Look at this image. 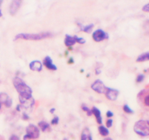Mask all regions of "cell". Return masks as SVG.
Masks as SVG:
<instances>
[{
	"label": "cell",
	"mask_w": 149,
	"mask_h": 140,
	"mask_svg": "<svg viewBox=\"0 0 149 140\" xmlns=\"http://www.w3.org/2000/svg\"><path fill=\"white\" fill-rule=\"evenodd\" d=\"M13 85L19 93V98L24 99H30L32 98V90L20 77H15L13 79Z\"/></svg>",
	"instance_id": "6da1fadb"
},
{
	"label": "cell",
	"mask_w": 149,
	"mask_h": 140,
	"mask_svg": "<svg viewBox=\"0 0 149 140\" xmlns=\"http://www.w3.org/2000/svg\"><path fill=\"white\" fill-rule=\"evenodd\" d=\"M53 37V34L51 32H41V33H21L16 36L15 39H25V40H41Z\"/></svg>",
	"instance_id": "7a4b0ae2"
},
{
	"label": "cell",
	"mask_w": 149,
	"mask_h": 140,
	"mask_svg": "<svg viewBox=\"0 0 149 140\" xmlns=\"http://www.w3.org/2000/svg\"><path fill=\"white\" fill-rule=\"evenodd\" d=\"M134 131L141 137L149 136V120H140L134 126Z\"/></svg>",
	"instance_id": "3957f363"
},
{
	"label": "cell",
	"mask_w": 149,
	"mask_h": 140,
	"mask_svg": "<svg viewBox=\"0 0 149 140\" xmlns=\"http://www.w3.org/2000/svg\"><path fill=\"white\" fill-rule=\"evenodd\" d=\"M40 137V129L34 124H30L26 127V134L24 137V140L35 139Z\"/></svg>",
	"instance_id": "277c9868"
},
{
	"label": "cell",
	"mask_w": 149,
	"mask_h": 140,
	"mask_svg": "<svg viewBox=\"0 0 149 140\" xmlns=\"http://www.w3.org/2000/svg\"><path fill=\"white\" fill-rule=\"evenodd\" d=\"M92 38L95 42L100 43L102 40L108 39L109 38V36H108V34L102 29H97L92 33Z\"/></svg>",
	"instance_id": "5b68a950"
},
{
	"label": "cell",
	"mask_w": 149,
	"mask_h": 140,
	"mask_svg": "<svg viewBox=\"0 0 149 140\" xmlns=\"http://www.w3.org/2000/svg\"><path fill=\"white\" fill-rule=\"evenodd\" d=\"M91 88L92 90H94L95 92L102 94V93H105L108 87L105 86V84L103 83V82L101 80H97L94 81V83L91 85Z\"/></svg>",
	"instance_id": "8992f818"
},
{
	"label": "cell",
	"mask_w": 149,
	"mask_h": 140,
	"mask_svg": "<svg viewBox=\"0 0 149 140\" xmlns=\"http://www.w3.org/2000/svg\"><path fill=\"white\" fill-rule=\"evenodd\" d=\"M105 94L108 100H110V101H116V100H117L118 96L119 95V91L116 89L108 88Z\"/></svg>",
	"instance_id": "52a82bcc"
},
{
	"label": "cell",
	"mask_w": 149,
	"mask_h": 140,
	"mask_svg": "<svg viewBox=\"0 0 149 140\" xmlns=\"http://www.w3.org/2000/svg\"><path fill=\"white\" fill-rule=\"evenodd\" d=\"M43 65L45 66L46 68L49 70H52V71H56L57 70V66H56L55 64L53 62L52 58L50 56L47 55L44 58V60H43Z\"/></svg>",
	"instance_id": "ba28073f"
},
{
	"label": "cell",
	"mask_w": 149,
	"mask_h": 140,
	"mask_svg": "<svg viewBox=\"0 0 149 140\" xmlns=\"http://www.w3.org/2000/svg\"><path fill=\"white\" fill-rule=\"evenodd\" d=\"M21 3H22V2H21V0H14V1L11 2L10 5V9H9L10 15L14 16L15 14H16V13L19 9L20 7H21Z\"/></svg>",
	"instance_id": "9c48e42d"
},
{
	"label": "cell",
	"mask_w": 149,
	"mask_h": 140,
	"mask_svg": "<svg viewBox=\"0 0 149 140\" xmlns=\"http://www.w3.org/2000/svg\"><path fill=\"white\" fill-rule=\"evenodd\" d=\"M29 69H30L32 71L40 72L42 71V69H43V64L41 63V62L37 61V60L32 61V62H30V64H29Z\"/></svg>",
	"instance_id": "30bf717a"
},
{
	"label": "cell",
	"mask_w": 149,
	"mask_h": 140,
	"mask_svg": "<svg viewBox=\"0 0 149 140\" xmlns=\"http://www.w3.org/2000/svg\"><path fill=\"white\" fill-rule=\"evenodd\" d=\"M76 38H77V35H74V36H70V35L69 34H66V36H65V39H64L65 45L68 47L73 46L75 43H77Z\"/></svg>",
	"instance_id": "8fae6325"
},
{
	"label": "cell",
	"mask_w": 149,
	"mask_h": 140,
	"mask_svg": "<svg viewBox=\"0 0 149 140\" xmlns=\"http://www.w3.org/2000/svg\"><path fill=\"white\" fill-rule=\"evenodd\" d=\"M91 111H92V114L95 116L97 123H99V124H102V118L101 112H100V110H99L98 108H97L96 107H94L93 108H92Z\"/></svg>",
	"instance_id": "7c38bea8"
},
{
	"label": "cell",
	"mask_w": 149,
	"mask_h": 140,
	"mask_svg": "<svg viewBox=\"0 0 149 140\" xmlns=\"http://www.w3.org/2000/svg\"><path fill=\"white\" fill-rule=\"evenodd\" d=\"M81 140H93L90 130L88 128H85L83 130L82 133H81Z\"/></svg>",
	"instance_id": "4fadbf2b"
},
{
	"label": "cell",
	"mask_w": 149,
	"mask_h": 140,
	"mask_svg": "<svg viewBox=\"0 0 149 140\" xmlns=\"http://www.w3.org/2000/svg\"><path fill=\"white\" fill-rule=\"evenodd\" d=\"M78 24L80 26V29H81V31H82V32H86V33H90L94 26V24H88V25L86 26H83L82 24Z\"/></svg>",
	"instance_id": "5bb4252c"
},
{
	"label": "cell",
	"mask_w": 149,
	"mask_h": 140,
	"mask_svg": "<svg viewBox=\"0 0 149 140\" xmlns=\"http://www.w3.org/2000/svg\"><path fill=\"white\" fill-rule=\"evenodd\" d=\"M38 127L42 131L46 132V131H50V124L46 121H40L38 123Z\"/></svg>",
	"instance_id": "9a60e30c"
},
{
	"label": "cell",
	"mask_w": 149,
	"mask_h": 140,
	"mask_svg": "<svg viewBox=\"0 0 149 140\" xmlns=\"http://www.w3.org/2000/svg\"><path fill=\"white\" fill-rule=\"evenodd\" d=\"M137 62H144L149 61V52L143 53L137 58Z\"/></svg>",
	"instance_id": "2e32d148"
},
{
	"label": "cell",
	"mask_w": 149,
	"mask_h": 140,
	"mask_svg": "<svg viewBox=\"0 0 149 140\" xmlns=\"http://www.w3.org/2000/svg\"><path fill=\"white\" fill-rule=\"evenodd\" d=\"M143 93L141 92L140 94L143 95V102L144 106H146V107L149 109V92L146 91H143Z\"/></svg>",
	"instance_id": "e0dca14e"
},
{
	"label": "cell",
	"mask_w": 149,
	"mask_h": 140,
	"mask_svg": "<svg viewBox=\"0 0 149 140\" xmlns=\"http://www.w3.org/2000/svg\"><path fill=\"white\" fill-rule=\"evenodd\" d=\"M99 133L100 134V135L103 136V137H106L109 134V130L107 127L104 126H100L98 128Z\"/></svg>",
	"instance_id": "ac0fdd59"
},
{
	"label": "cell",
	"mask_w": 149,
	"mask_h": 140,
	"mask_svg": "<svg viewBox=\"0 0 149 140\" xmlns=\"http://www.w3.org/2000/svg\"><path fill=\"white\" fill-rule=\"evenodd\" d=\"M81 109H82L84 111V112H86V114H87L88 116H91L92 115L91 110H90V109H89L86 105H85V104H83V105L81 106Z\"/></svg>",
	"instance_id": "d6986e66"
},
{
	"label": "cell",
	"mask_w": 149,
	"mask_h": 140,
	"mask_svg": "<svg viewBox=\"0 0 149 140\" xmlns=\"http://www.w3.org/2000/svg\"><path fill=\"white\" fill-rule=\"evenodd\" d=\"M123 110H124V112L127 114H132L134 113V111L132 110V109L129 107L128 104H124V107H123Z\"/></svg>",
	"instance_id": "ffe728a7"
},
{
	"label": "cell",
	"mask_w": 149,
	"mask_h": 140,
	"mask_svg": "<svg viewBox=\"0 0 149 140\" xmlns=\"http://www.w3.org/2000/svg\"><path fill=\"white\" fill-rule=\"evenodd\" d=\"M145 79V75L143 74H140L137 76L136 82L137 83H142Z\"/></svg>",
	"instance_id": "44dd1931"
},
{
	"label": "cell",
	"mask_w": 149,
	"mask_h": 140,
	"mask_svg": "<svg viewBox=\"0 0 149 140\" xmlns=\"http://www.w3.org/2000/svg\"><path fill=\"white\" fill-rule=\"evenodd\" d=\"M59 122V118L58 116H54V118L51 120V123L52 125H57Z\"/></svg>",
	"instance_id": "7402d4cb"
},
{
	"label": "cell",
	"mask_w": 149,
	"mask_h": 140,
	"mask_svg": "<svg viewBox=\"0 0 149 140\" xmlns=\"http://www.w3.org/2000/svg\"><path fill=\"white\" fill-rule=\"evenodd\" d=\"M76 42L78 43H79V44H85V43H86V40H85V39H83V38L82 37H78V36H77V38H76Z\"/></svg>",
	"instance_id": "603a6c76"
},
{
	"label": "cell",
	"mask_w": 149,
	"mask_h": 140,
	"mask_svg": "<svg viewBox=\"0 0 149 140\" xmlns=\"http://www.w3.org/2000/svg\"><path fill=\"white\" fill-rule=\"evenodd\" d=\"M113 120L112 119H108V120H107V123H106V126H107V128H111L112 126H113Z\"/></svg>",
	"instance_id": "cb8c5ba5"
},
{
	"label": "cell",
	"mask_w": 149,
	"mask_h": 140,
	"mask_svg": "<svg viewBox=\"0 0 149 140\" xmlns=\"http://www.w3.org/2000/svg\"><path fill=\"white\" fill-rule=\"evenodd\" d=\"M12 104H13V101H12V99H10V98H9L7 101L6 103L5 104V107H8V108H9V107H11Z\"/></svg>",
	"instance_id": "d4e9b609"
},
{
	"label": "cell",
	"mask_w": 149,
	"mask_h": 140,
	"mask_svg": "<svg viewBox=\"0 0 149 140\" xmlns=\"http://www.w3.org/2000/svg\"><path fill=\"white\" fill-rule=\"evenodd\" d=\"M142 9H143V11L146 12V13H149V3L144 5V6L143 7V8H142Z\"/></svg>",
	"instance_id": "484cf974"
},
{
	"label": "cell",
	"mask_w": 149,
	"mask_h": 140,
	"mask_svg": "<svg viewBox=\"0 0 149 140\" xmlns=\"http://www.w3.org/2000/svg\"><path fill=\"white\" fill-rule=\"evenodd\" d=\"M113 115H114V114H113V112H112L111 111H110V110H108V112H106V116L109 118H112V117L113 116Z\"/></svg>",
	"instance_id": "4316f807"
},
{
	"label": "cell",
	"mask_w": 149,
	"mask_h": 140,
	"mask_svg": "<svg viewBox=\"0 0 149 140\" xmlns=\"http://www.w3.org/2000/svg\"><path fill=\"white\" fill-rule=\"evenodd\" d=\"M10 140H20V139L18 136L14 135V134H13V135H12L11 137H10Z\"/></svg>",
	"instance_id": "83f0119b"
},
{
	"label": "cell",
	"mask_w": 149,
	"mask_h": 140,
	"mask_svg": "<svg viewBox=\"0 0 149 140\" xmlns=\"http://www.w3.org/2000/svg\"><path fill=\"white\" fill-rule=\"evenodd\" d=\"M22 118L24 120H29V115H27L26 113H25V112H24V113L23 114Z\"/></svg>",
	"instance_id": "f1b7e54d"
},
{
	"label": "cell",
	"mask_w": 149,
	"mask_h": 140,
	"mask_svg": "<svg viewBox=\"0 0 149 140\" xmlns=\"http://www.w3.org/2000/svg\"><path fill=\"white\" fill-rule=\"evenodd\" d=\"M21 104H18V105L17 106V107H16V110H17L18 112H20V111H21Z\"/></svg>",
	"instance_id": "f546056e"
},
{
	"label": "cell",
	"mask_w": 149,
	"mask_h": 140,
	"mask_svg": "<svg viewBox=\"0 0 149 140\" xmlns=\"http://www.w3.org/2000/svg\"><path fill=\"white\" fill-rule=\"evenodd\" d=\"M55 110H56V109H55V108H52V109H51V110H50V113L54 114V112H55Z\"/></svg>",
	"instance_id": "4dcf8cb0"
},
{
	"label": "cell",
	"mask_w": 149,
	"mask_h": 140,
	"mask_svg": "<svg viewBox=\"0 0 149 140\" xmlns=\"http://www.w3.org/2000/svg\"><path fill=\"white\" fill-rule=\"evenodd\" d=\"M96 74H100L101 73V70L100 69H96V72H95Z\"/></svg>",
	"instance_id": "1f68e13d"
},
{
	"label": "cell",
	"mask_w": 149,
	"mask_h": 140,
	"mask_svg": "<svg viewBox=\"0 0 149 140\" xmlns=\"http://www.w3.org/2000/svg\"><path fill=\"white\" fill-rule=\"evenodd\" d=\"M73 62H74V61H73L72 58H70V61H68V63L69 64H72V63H73Z\"/></svg>",
	"instance_id": "d6a6232c"
},
{
	"label": "cell",
	"mask_w": 149,
	"mask_h": 140,
	"mask_svg": "<svg viewBox=\"0 0 149 140\" xmlns=\"http://www.w3.org/2000/svg\"><path fill=\"white\" fill-rule=\"evenodd\" d=\"M103 140H113V139H111V138H110V137H108V138L104 139Z\"/></svg>",
	"instance_id": "836d02e7"
},
{
	"label": "cell",
	"mask_w": 149,
	"mask_h": 140,
	"mask_svg": "<svg viewBox=\"0 0 149 140\" xmlns=\"http://www.w3.org/2000/svg\"><path fill=\"white\" fill-rule=\"evenodd\" d=\"M2 16V12H1V9H0V17H1Z\"/></svg>",
	"instance_id": "e575fe53"
},
{
	"label": "cell",
	"mask_w": 149,
	"mask_h": 140,
	"mask_svg": "<svg viewBox=\"0 0 149 140\" xmlns=\"http://www.w3.org/2000/svg\"><path fill=\"white\" fill-rule=\"evenodd\" d=\"M1 106H2V104L0 103V110H1Z\"/></svg>",
	"instance_id": "d590c367"
}]
</instances>
